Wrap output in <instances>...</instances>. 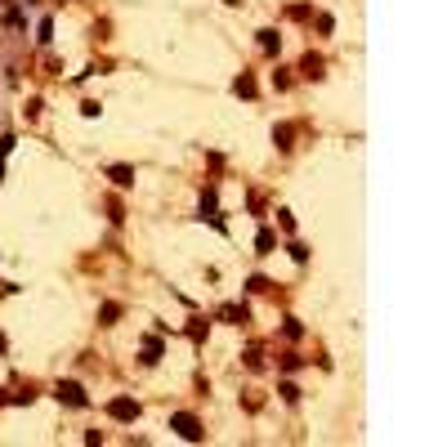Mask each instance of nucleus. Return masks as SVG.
Instances as JSON below:
<instances>
[{
	"label": "nucleus",
	"instance_id": "f257e3e1",
	"mask_svg": "<svg viewBox=\"0 0 447 447\" xmlns=\"http://www.w3.org/2000/svg\"><path fill=\"white\" fill-rule=\"evenodd\" d=\"M174 425H179V430H184V438H197V434H202V430H197V420H188V416H179V420H174Z\"/></svg>",
	"mask_w": 447,
	"mask_h": 447
},
{
	"label": "nucleus",
	"instance_id": "f03ea898",
	"mask_svg": "<svg viewBox=\"0 0 447 447\" xmlns=\"http://www.w3.org/2000/svg\"><path fill=\"white\" fill-rule=\"evenodd\" d=\"M112 412H117V416H135L139 407H135V403H112Z\"/></svg>",
	"mask_w": 447,
	"mask_h": 447
}]
</instances>
